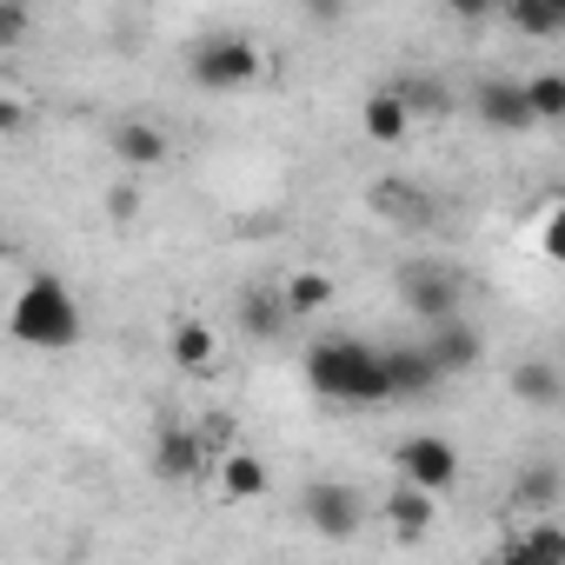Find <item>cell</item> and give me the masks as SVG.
Segmentation results:
<instances>
[{
	"mask_svg": "<svg viewBox=\"0 0 565 565\" xmlns=\"http://www.w3.org/2000/svg\"><path fill=\"white\" fill-rule=\"evenodd\" d=\"M307 386L333 406H386L393 399V373H386V347L366 340H320L307 353Z\"/></svg>",
	"mask_w": 565,
	"mask_h": 565,
	"instance_id": "6da1fadb",
	"label": "cell"
},
{
	"mask_svg": "<svg viewBox=\"0 0 565 565\" xmlns=\"http://www.w3.org/2000/svg\"><path fill=\"white\" fill-rule=\"evenodd\" d=\"M14 340L21 347H34V353H74L81 347V300L67 294V279H54V273H34L28 287H21V300H14Z\"/></svg>",
	"mask_w": 565,
	"mask_h": 565,
	"instance_id": "7a4b0ae2",
	"label": "cell"
},
{
	"mask_svg": "<svg viewBox=\"0 0 565 565\" xmlns=\"http://www.w3.org/2000/svg\"><path fill=\"white\" fill-rule=\"evenodd\" d=\"M186 74H193L200 94H246V87H259L266 61H259V47H253L246 34H213V41L193 47Z\"/></svg>",
	"mask_w": 565,
	"mask_h": 565,
	"instance_id": "3957f363",
	"label": "cell"
},
{
	"mask_svg": "<svg viewBox=\"0 0 565 565\" xmlns=\"http://www.w3.org/2000/svg\"><path fill=\"white\" fill-rule=\"evenodd\" d=\"M399 300H406V313L413 320H452L459 313V279L439 266V259H406L399 266Z\"/></svg>",
	"mask_w": 565,
	"mask_h": 565,
	"instance_id": "277c9868",
	"label": "cell"
},
{
	"mask_svg": "<svg viewBox=\"0 0 565 565\" xmlns=\"http://www.w3.org/2000/svg\"><path fill=\"white\" fill-rule=\"evenodd\" d=\"M393 472L413 479V486H426V492H446L459 479V446L439 439V433H406L393 446Z\"/></svg>",
	"mask_w": 565,
	"mask_h": 565,
	"instance_id": "5b68a950",
	"label": "cell"
},
{
	"mask_svg": "<svg viewBox=\"0 0 565 565\" xmlns=\"http://www.w3.org/2000/svg\"><path fill=\"white\" fill-rule=\"evenodd\" d=\"M472 114H479L492 134H532V127H539L525 81H505V74H492V81L472 87Z\"/></svg>",
	"mask_w": 565,
	"mask_h": 565,
	"instance_id": "8992f818",
	"label": "cell"
},
{
	"mask_svg": "<svg viewBox=\"0 0 565 565\" xmlns=\"http://www.w3.org/2000/svg\"><path fill=\"white\" fill-rule=\"evenodd\" d=\"M300 512H307V525H313L320 539H353L360 519H366V499H360L353 486H340V479H320V486H307Z\"/></svg>",
	"mask_w": 565,
	"mask_h": 565,
	"instance_id": "52a82bcc",
	"label": "cell"
},
{
	"mask_svg": "<svg viewBox=\"0 0 565 565\" xmlns=\"http://www.w3.org/2000/svg\"><path fill=\"white\" fill-rule=\"evenodd\" d=\"M206 459H213V433H193V426L153 433V472L160 479H193V472H206Z\"/></svg>",
	"mask_w": 565,
	"mask_h": 565,
	"instance_id": "ba28073f",
	"label": "cell"
},
{
	"mask_svg": "<svg viewBox=\"0 0 565 565\" xmlns=\"http://www.w3.org/2000/svg\"><path fill=\"white\" fill-rule=\"evenodd\" d=\"M426 353H433V360H439V373L452 380V373H472V366L486 360V333H479V327H466V320L452 313V320H433V327H426Z\"/></svg>",
	"mask_w": 565,
	"mask_h": 565,
	"instance_id": "9c48e42d",
	"label": "cell"
},
{
	"mask_svg": "<svg viewBox=\"0 0 565 565\" xmlns=\"http://www.w3.org/2000/svg\"><path fill=\"white\" fill-rule=\"evenodd\" d=\"M360 127H366V140L373 147H399L406 140V127H413V107H406V94L386 81V87H373L366 94V107H360Z\"/></svg>",
	"mask_w": 565,
	"mask_h": 565,
	"instance_id": "30bf717a",
	"label": "cell"
},
{
	"mask_svg": "<svg viewBox=\"0 0 565 565\" xmlns=\"http://www.w3.org/2000/svg\"><path fill=\"white\" fill-rule=\"evenodd\" d=\"M167 353H173V366H180L186 380H213V373H220V340H213L206 320H180V327L167 333Z\"/></svg>",
	"mask_w": 565,
	"mask_h": 565,
	"instance_id": "8fae6325",
	"label": "cell"
},
{
	"mask_svg": "<svg viewBox=\"0 0 565 565\" xmlns=\"http://www.w3.org/2000/svg\"><path fill=\"white\" fill-rule=\"evenodd\" d=\"M386 373H393V399H426L446 380L426 347H386Z\"/></svg>",
	"mask_w": 565,
	"mask_h": 565,
	"instance_id": "7c38bea8",
	"label": "cell"
},
{
	"mask_svg": "<svg viewBox=\"0 0 565 565\" xmlns=\"http://www.w3.org/2000/svg\"><path fill=\"white\" fill-rule=\"evenodd\" d=\"M380 512L393 519V532H399V539H419V532H433V519H439V492H426V486L399 479V486L386 492V505H380Z\"/></svg>",
	"mask_w": 565,
	"mask_h": 565,
	"instance_id": "4fadbf2b",
	"label": "cell"
},
{
	"mask_svg": "<svg viewBox=\"0 0 565 565\" xmlns=\"http://www.w3.org/2000/svg\"><path fill=\"white\" fill-rule=\"evenodd\" d=\"M107 147H114V160L134 167V173H147V167L167 160V134H160L153 120H120V127L107 134Z\"/></svg>",
	"mask_w": 565,
	"mask_h": 565,
	"instance_id": "5bb4252c",
	"label": "cell"
},
{
	"mask_svg": "<svg viewBox=\"0 0 565 565\" xmlns=\"http://www.w3.org/2000/svg\"><path fill=\"white\" fill-rule=\"evenodd\" d=\"M373 213H386V220H399V226H433V220H439L433 193L413 186V180H380V186H373Z\"/></svg>",
	"mask_w": 565,
	"mask_h": 565,
	"instance_id": "9a60e30c",
	"label": "cell"
},
{
	"mask_svg": "<svg viewBox=\"0 0 565 565\" xmlns=\"http://www.w3.org/2000/svg\"><path fill=\"white\" fill-rule=\"evenodd\" d=\"M239 327L253 333V340H279L294 327V307H287V294L279 287H253L246 300H239Z\"/></svg>",
	"mask_w": 565,
	"mask_h": 565,
	"instance_id": "2e32d148",
	"label": "cell"
},
{
	"mask_svg": "<svg viewBox=\"0 0 565 565\" xmlns=\"http://www.w3.org/2000/svg\"><path fill=\"white\" fill-rule=\"evenodd\" d=\"M512 393H519L525 406H539V413H558V406H565V373H558L552 360H519V366H512Z\"/></svg>",
	"mask_w": 565,
	"mask_h": 565,
	"instance_id": "e0dca14e",
	"label": "cell"
},
{
	"mask_svg": "<svg viewBox=\"0 0 565 565\" xmlns=\"http://www.w3.org/2000/svg\"><path fill=\"white\" fill-rule=\"evenodd\" d=\"M220 492H226L233 505L266 499V459H253V452H226V459H220Z\"/></svg>",
	"mask_w": 565,
	"mask_h": 565,
	"instance_id": "ac0fdd59",
	"label": "cell"
},
{
	"mask_svg": "<svg viewBox=\"0 0 565 565\" xmlns=\"http://www.w3.org/2000/svg\"><path fill=\"white\" fill-rule=\"evenodd\" d=\"M499 14H505L519 34H532V41H558V34H565V14L552 8V0H499Z\"/></svg>",
	"mask_w": 565,
	"mask_h": 565,
	"instance_id": "d6986e66",
	"label": "cell"
},
{
	"mask_svg": "<svg viewBox=\"0 0 565 565\" xmlns=\"http://www.w3.org/2000/svg\"><path fill=\"white\" fill-rule=\"evenodd\" d=\"M279 294H287L294 320H313V313H327V307H333V279L307 266V273H294V279H287V287H279Z\"/></svg>",
	"mask_w": 565,
	"mask_h": 565,
	"instance_id": "ffe728a7",
	"label": "cell"
},
{
	"mask_svg": "<svg viewBox=\"0 0 565 565\" xmlns=\"http://www.w3.org/2000/svg\"><path fill=\"white\" fill-rule=\"evenodd\" d=\"M499 558H512V565H539V558H552V565H558V558H565V532L539 519V525H532V532H519Z\"/></svg>",
	"mask_w": 565,
	"mask_h": 565,
	"instance_id": "44dd1931",
	"label": "cell"
},
{
	"mask_svg": "<svg viewBox=\"0 0 565 565\" xmlns=\"http://www.w3.org/2000/svg\"><path fill=\"white\" fill-rule=\"evenodd\" d=\"M558 486H565V472H558L552 459H539V466H525V472H519V505L552 512V505H558Z\"/></svg>",
	"mask_w": 565,
	"mask_h": 565,
	"instance_id": "7402d4cb",
	"label": "cell"
},
{
	"mask_svg": "<svg viewBox=\"0 0 565 565\" xmlns=\"http://www.w3.org/2000/svg\"><path fill=\"white\" fill-rule=\"evenodd\" d=\"M525 94H532V114L539 120H565V74H532Z\"/></svg>",
	"mask_w": 565,
	"mask_h": 565,
	"instance_id": "603a6c76",
	"label": "cell"
},
{
	"mask_svg": "<svg viewBox=\"0 0 565 565\" xmlns=\"http://www.w3.org/2000/svg\"><path fill=\"white\" fill-rule=\"evenodd\" d=\"M393 87L406 94V107H413V114H439V107H446V94H439V81H419V74H399Z\"/></svg>",
	"mask_w": 565,
	"mask_h": 565,
	"instance_id": "cb8c5ba5",
	"label": "cell"
},
{
	"mask_svg": "<svg viewBox=\"0 0 565 565\" xmlns=\"http://www.w3.org/2000/svg\"><path fill=\"white\" fill-rule=\"evenodd\" d=\"M539 253H545V259H558V266H565V206H552V213H545V220H539Z\"/></svg>",
	"mask_w": 565,
	"mask_h": 565,
	"instance_id": "d4e9b609",
	"label": "cell"
},
{
	"mask_svg": "<svg viewBox=\"0 0 565 565\" xmlns=\"http://www.w3.org/2000/svg\"><path fill=\"white\" fill-rule=\"evenodd\" d=\"M28 41V0H0V47Z\"/></svg>",
	"mask_w": 565,
	"mask_h": 565,
	"instance_id": "484cf974",
	"label": "cell"
},
{
	"mask_svg": "<svg viewBox=\"0 0 565 565\" xmlns=\"http://www.w3.org/2000/svg\"><path fill=\"white\" fill-rule=\"evenodd\" d=\"M446 14L466 21V28H486V21L499 14V0H446Z\"/></svg>",
	"mask_w": 565,
	"mask_h": 565,
	"instance_id": "4316f807",
	"label": "cell"
},
{
	"mask_svg": "<svg viewBox=\"0 0 565 565\" xmlns=\"http://www.w3.org/2000/svg\"><path fill=\"white\" fill-rule=\"evenodd\" d=\"M347 8H353V0H307V14H313L320 28H333V21H347Z\"/></svg>",
	"mask_w": 565,
	"mask_h": 565,
	"instance_id": "83f0119b",
	"label": "cell"
},
{
	"mask_svg": "<svg viewBox=\"0 0 565 565\" xmlns=\"http://www.w3.org/2000/svg\"><path fill=\"white\" fill-rule=\"evenodd\" d=\"M107 206H114V220H134V213H140V186H134V180H127V186H114V200H107Z\"/></svg>",
	"mask_w": 565,
	"mask_h": 565,
	"instance_id": "f1b7e54d",
	"label": "cell"
},
{
	"mask_svg": "<svg viewBox=\"0 0 565 565\" xmlns=\"http://www.w3.org/2000/svg\"><path fill=\"white\" fill-rule=\"evenodd\" d=\"M21 120H28V107H21V100L8 94V100H0V134H8V140H14V134H21Z\"/></svg>",
	"mask_w": 565,
	"mask_h": 565,
	"instance_id": "f546056e",
	"label": "cell"
},
{
	"mask_svg": "<svg viewBox=\"0 0 565 565\" xmlns=\"http://www.w3.org/2000/svg\"><path fill=\"white\" fill-rule=\"evenodd\" d=\"M552 8H558V14H565V0H552Z\"/></svg>",
	"mask_w": 565,
	"mask_h": 565,
	"instance_id": "4dcf8cb0",
	"label": "cell"
}]
</instances>
